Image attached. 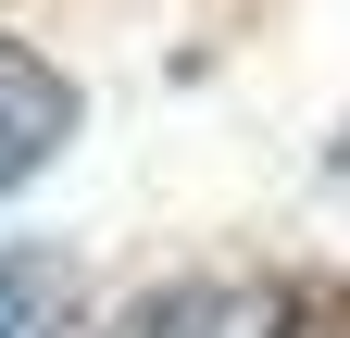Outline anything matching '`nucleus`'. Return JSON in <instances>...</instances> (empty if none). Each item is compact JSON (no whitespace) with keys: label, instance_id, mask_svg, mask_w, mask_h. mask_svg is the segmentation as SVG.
<instances>
[{"label":"nucleus","instance_id":"2","mask_svg":"<svg viewBox=\"0 0 350 338\" xmlns=\"http://www.w3.org/2000/svg\"><path fill=\"white\" fill-rule=\"evenodd\" d=\"M63 138H75V88L25 51V38H0V188H25Z\"/></svg>","mask_w":350,"mask_h":338},{"label":"nucleus","instance_id":"3","mask_svg":"<svg viewBox=\"0 0 350 338\" xmlns=\"http://www.w3.org/2000/svg\"><path fill=\"white\" fill-rule=\"evenodd\" d=\"M63 301H75V276L51 250H0V338H63Z\"/></svg>","mask_w":350,"mask_h":338},{"label":"nucleus","instance_id":"1","mask_svg":"<svg viewBox=\"0 0 350 338\" xmlns=\"http://www.w3.org/2000/svg\"><path fill=\"white\" fill-rule=\"evenodd\" d=\"M138 338H338L313 288L288 276H226V288H175V301H150Z\"/></svg>","mask_w":350,"mask_h":338}]
</instances>
